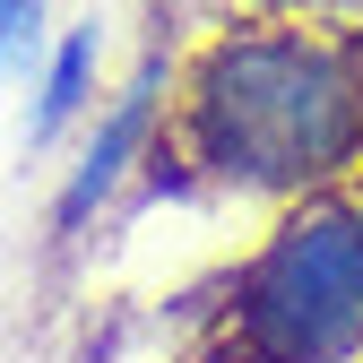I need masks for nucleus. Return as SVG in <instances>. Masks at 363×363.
I'll use <instances>...</instances> for the list:
<instances>
[{
    "mask_svg": "<svg viewBox=\"0 0 363 363\" xmlns=\"http://www.w3.org/2000/svg\"><path fill=\"white\" fill-rule=\"evenodd\" d=\"M182 164L216 191L320 199L363 173V35L259 18L182 69Z\"/></svg>",
    "mask_w": 363,
    "mask_h": 363,
    "instance_id": "nucleus-1",
    "label": "nucleus"
},
{
    "mask_svg": "<svg viewBox=\"0 0 363 363\" xmlns=\"http://www.w3.org/2000/svg\"><path fill=\"white\" fill-rule=\"evenodd\" d=\"M225 363H363V199H286L268 242L234 268Z\"/></svg>",
    "mask_w": 363,
    "mask_h": 363,
    "instance_id": "nucleus-2",
    "label": "nucleus"
},
{
    "mask_svg": "<svg viewBox=\"0 0 363 363\" xmlns=\"http://www.w3.org/2000/svg\"><path fill=\"white\" fill-rule=\"evenodd\" d=\"M156 113H164V69L147 61V69L96 113V130H86V147H78V164H69V182H61V199H52V216L69 225V234L130 182V164H139L147 139H156Z\"/></svg>",
    "mask_w": 363,
    "mask_h": 363,
    "instance_id": "nucleus-3",
    "label": "nucleus"
},
{
    "mask_svg": "<svg viewBox=\"0 0 363 363\" xmlns=\"http://www.w3.org/2000/svg\"><path fill=\"white\" fill-rule=\"evenodd\" d=\"M96 78H104V35H96V26H69L52 52H43V69H35L26 139H35V147H52L69 121H86V113H96Z\"/></svg>",
    "mask_w": 363,
    "mask_h": 363,
    "instance_id": "nucleus-4",
    "label": "nucleus"
},
{
    "mask_svg": "<svg viewBox=\"0 0 363 363\" xmlns=\"http://www.w3.org/2000/svg\"><path fill=\"white\" fill-rule=\"evenodd\" d=\"M43 52V0H0V78H35Z\"/></svg>",
    "mask_w": 363,
    "mask_h": 363,
    "instance_id": "nucleus-5",
    "label": "nucleus"
}]
</instances>
